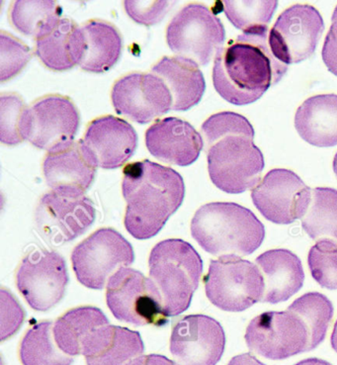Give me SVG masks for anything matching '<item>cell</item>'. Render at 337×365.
<instances>
[{
  "mask_svg": "<svg viewBox=\"0 0 337 365\" xmlns=\"http://www.w3.org/2000/svg\"><path fill=\"white\" fill-rule=\"evenodd\" d=\"M287 70L273 55L268 27L256 28L219 48L214 61V88L229 103L249 106L279 83Z\"/></svg>",
  "mask_w": 337,
  "mask_h": 365,
  "instance_id": "6da1fadb",
  "label": "cell"
},
{
  "mask_svg": "<svg viewBox=\"0 0 337 365\" xmlns=\"http://www.w3.org/2000/svg\"><path fill=\"white\" fill-rule=\"evenodd\" d=\"M201 130L209 175L216 187L229 194L254 190L261 180L265 163L249 120L234 112H219L209 117Z\"/></svg>",
  "mask_w": 337,
  "mask_h": 365,
  "instance_id": "7a4b0ae2",
  "label": "cell"
},
{
  "mask_svg": "<svg viewBox=\"0 0 337 365\" xmlns=\"http://www.w3.org/2000/svg\"><path fill=\"white\" fill-rule=\"evenodd\" d=\"M122 191L127 203L125 228L135 239L147 240L182 205L185 185L172 168L145 160L124 168Z\"/></svg>",
  "mask_w": 337,
  "mask_h": 365,
  "instance_id": "3957f363",
  "label": "cell"
},
{
  "mask_svg": "<svg viewBox=\"0 0 337 365\" xmlns=\"http://www.w3.org/2000/svg\"><path fill=\"white\" fill-rule=\"evenodd\" d=\"M191 235L209 254L244 257L265 239V227L249 209L232 202L205 204L191 222Z\"/></svg>",
  "mask_w": 337,
  "mask_h": 365,
  "instance_id": "277c9868",
  "label": "cell"
},
{
  "mask_svg": "<svg viewBox=\"0 0 337 365\" xmlns=\"http://www.w3.org/2000/svg\"><path fill=\"white\" fill-rule=\"evenodd\" d=\"M150 278L157 285L167 317H176L190 306L199 287L203 260L192 245L180 239L158 242L150 252Z\"/></svg>",
  "mask_w": 337,
  "mask_h": 365,
  "instance_id": "5b68a950",
  "label": "cell"
},
{
  "mask_svg": "<svg viewBox=\"0 0 337 365\" xmlns=\"http://www.w3.org/2000/svg\"><path fill=\"white\" fill-rule=\"evenodd\" d=\"M204 285L207 298L214 306L234 313L261 302L265 290L259 265L237 255L212 259Z\"/></svg>",
  "mask_w": 337,
  "mask_h": 365,
  "instance_id": "8992f818",
  "label": "cell"
},
{
  "mask_svg": "<svg viewBox=\"0 0 337 365\" xmlns=\"http://www.w3.org/2000/svg\"><path fill=\"white\" fill-rule=\"evenodd\" d=\"M226 31L219 18L206 5L190 4L171 20L167 29L168 47L178 57L207 66L223 47Z\"/></svg>",
  "mask_w": 337,
  "mask_h": 365,
  "instance_id": "52a82bcc",
  "label": "cell"
},
{
  "mask_svg": "<svg viewBox=\"0 0 337 365\" xmlns=\"http://www.w3.org/2000/svg\"><path fill=\"white\" fill-rule=\"evenodd\" d=\"M107 306L117 320L135 326L168 323L157 285L142 272L123 267L107 283Z\"/></svg>",
  "mask_w": 337,
  "mask_h": 365,
  "instance_id": "ba28073f",
  "label": "cell"
},
{
  "mask_svg": "<svg viewBox=\"0 0 337 365\" xmlns=\"http://www.w3.org/2000/svg\"><path fill=\"white\" fill-rule=\"evenodd\" d=\"M134 250L116 230H97L73 250L71 262L76 278L90 289L101 290L123 267L133 264Z\"/></svg>",
  "mask_w": 337,
  "mask_h": 365,
  "instance_id": "9c48e42d",
  "label": "cell"
},
{
  "mask_svg": "<svg viewBox=\"0 0 337 365\" xmlns=\"http://www.w3.org/2000/svg\"><path fill=\"white\" fill-rule=\"evenodd\" d=\"M250 351L271 361H283L310 351L305 322L291 311H269L252 319L245 331Z\"/></svg>",
  "mask_w": 337,
  "mask_h": 365,
  "instance_id": "30bf717a",
  "label": "cell"
},
{
  "mask_svg": "<svg viewBox=\"0 0 337 365\" xmlns=\"http://www.w3.org/2000/svg\"><path fill=\"white\" fill-rule=\"evenodd\" d=\"M95 213L88 196L51 190L41 197L35 220L41 236L58 246L85 233L95 220Z\"/></svg>",
  "mask_w": 337,
  "mask_h": 365,
  "instance_id": "8fae6325",
  "label": "cell"
},
{
  "mask_svg": "<svg viewBox=\"0 0 337 365\" xmlns=\"http://www.w3.org/2000/svg\"><path fill=\"white\" fill-rule=\"evenodd\" d=\"M68 283L66 260L57 252L35 250L18 267V290L39 312H47L63 299Z\"/></svg>",
  "mask_w": 337,
  "mask_h": 365,
  "instance_id": "7c38bea8",
  "label": "cell"
},
{
  "mask_svg": "<svg viewBox=\"0 0 337 365\" xmlns=\"http://www.w3.org/2000/svg\"><path fill=\"white\" fill-rule=\"evenodd\" d=\"M310 187L286 168L270 170L252 191V202L266 220L289 225L305 216L311 199Z\"/></svg>",
  "mask_w": 337,
  "mask_h": 365,
  "instance_id": "4fadbf2b",
  "label": "cell"
},
{
  "mask_svg": "<svg viewBox=\"0 0 337 365\" xmlns=\"http://www.w3.org/2000/svg\"><path fill=\"white\" fill-rule=\"evenodd\" d=\"M324 30L323 17L309 4H295L283 11L269 32L276 58L289 66L311 58Z\"/></svg>",
  "mask_w": 337,
  "mask_h": 365,
  "instance_id": "5bb4252c",
  "label": "cell"
},
{
  "mask_svg": "<svg viewBox=\"0 0 337 365\" xmlns=\"http://www.w3.org/2000/svg\"><path fill=\"white\" fill-rule=\"evenodd\" d=\"M111 98L117 113L139 124L150 123L172 107L170 89L153 73L123 76L114 83Z\"/></svg>",
  "mask_w": 337,
  "mask_h": 365,
  "instance_id": "9a60e30c",
  "label": "cell"
},
{
  "mask_svg": "<svg viewBox=\"0 0 337 365\" xmlns=\"http://www.w3.org/2000/svg\"><path fill=\"white\" fill-rule=\"evenodd\" d=\"M226 348L223 327L206 315H188L173 325L170 352L180 365H216Z\"/></svg>",
  "mask_w": 337,
  "mask_h": 365,
  "instance_id": "2e32d148",
  "label": "cell"
},
{
  "mask_svg": "<svg viewBox=\"0 0 337 365\" xmlns=\"http://www.w3.org/2000/svg\"><path fill=\"white\" fill-rule=\"evenodd\" d=\"M31 122L28 141L48 152L75 140L79 126L78 108L68 97L47 96L30 107Z\"/></svg>",
  "mask_w": 337,
  "mask_h": 365,
  "instance_id": "e0dca14e",
  "label": "cell"
},
{
  "mask_svg": "<svg viewBox=\"0 0 337 365\" xmlns=\"http://www.w3.org/2000/svg\"><path fill=\"white\" fill-rule=\"evenodd\" d=\"M97 165L83 140L48 150L43 162L46 182L52 190L84 195L96 175Z\"/></svg>",
  "mask_w": 337,
  "mask_h": 365,
  "instance_id": "ac0fdd59",
  "label": "cell"
},
{
  "mask_svg": "<svg viewBox=\"0 0 337 365\" xmlns=\"http://www.w3.org/2000/svg\"><path fill=\"white\" fill-rule=\"evenodd\" d=\"M81 140L97 167L104 170L123 167L135 154L138 145L137 132L132 125L112 115L91 121Z\"/></svg>",
  "mask_w": 337,
  "mask_h": 365,
  "instance_id": "d6986e66",
  "label": "cell"
},
{
  "mask_svg": "<svg viewBox=\"0 0 337 365\" xmlns=\"http://www.w3.org/2000/svg\"><path fill=\"white\" fill-rule=\"evenodd\" d=\"M145 145L155 159L170 165L187 167L198 160L204 142L187 121L168 117L145 132Z\"/></svg>",
  "mask_w": 337,
  "mask_h": 365,
  "instance_id": "ffe728a7",
  "label": "cell"
},
{
  "mask_svg": "<svg viewBox=\"0 0 337 365\" xmlns=\"http://www.w3.org/2000/svg\"><path fill=\"white\" fill-rule=\"evenodd\" d=\"M35 53L46 68L55 71L81 65L85 52L83 29L73 20L56 16L34 38Z\"/></svg>",
  "mask_w": 337,
  "mask_h": 365,
  "instance_id": "44dd1931",
  "label": "cell"
},
{
  "mask_svg": "<svg viewBox=\"0 0 337 365\" xmlns=\"http://www.w3.org/2000/svg\"><path fill=\"white\" fill-rule=\"evenodd\" d=\"M145 344L139 331L106 325L84 339L81 354L88 365H127L142 356Z\"/></svg>",
  "mask_w": 337,
  "mask_h": 365,
  "instance_id": "7402d4cb",
  "label": "cell"
},
{
  "mask_svg": "<svg viewBox=\"0 0 337 365\" xmlns=\"http://www.w3.org/2000/svg\"><path fill=\"white\" fill-rule=\"evenodd\" d=\"M255 262L264 278L262 303L285 302L302 289L306 277L302 262L289 250H270L259 255Z\"/></svg>",
  "mask_w": 337,
  "mask_h": 365,
  "instance_id": "603a6c76",
  "label": "cell"
},
{
  "mask_svg": "<svg viewBox=\"0 0 337 365\" xmlns=\"http://www.w3.org/2000/svg\"><path fill=\"white\" fill-rule=\"evenodd\" d=\"M172 97L171 110L187 111L201 101L206 89L205 78L198 63L183 57H163L152 66Z\"/></svg>",
  "mask_w": 337,
  "mask_h": 365,
  "instance_id": "cb8c5ba5",
  "label": "cell"
},
{
  "mask_svg": "<svg viewBox=\"0 0 337 365\" xmlns=\"http://www.w3.org/2000/svg\"><path fill=\"white\" fill-rule=\"evenodd\" d=\"M295 127L308 144L320 148L336 145V94H321L304 101L296 112Z\"/></svg>",
  "mask_w": 337,
  "mask_h": 365,
  "instance_id": "d4e9b609",
  "label": "cell"
},
{
  "mask_svg": "<svg viewBox=\"0 0 337 365\" xmlns=\"http://www.w3.org/2000/svg\"><path fill=\"white\" fill-rule=\"evenodd\" d=\"M81 29L85 37V52L81 68L95 73L111 70L121 57V33L112 23L99 19L89 20Z\"/></svg>",
  "mask_w": 337,
  "mask_h": 365,
  "instance_id": "484cf974",
  "label": "cell"
},
{
  "mask_svg": "<svg viewBox=\"0 0 337 365\" xmlns=\"http://www.w3.org/2000/svg\"><path fill=\"white\" fill-rule=\"evenodd\" d=\"M109 325L108 319L100 309L83 306L68 311L53 325V338L61 351L70 356L83 351L84 339L102 326Z\"/></svg>",
  "mask_w": 337,
  "mask_h": 365,
  "instance_id": "4316f807",
  "label": "cell"
},
{
  "mask_svg": "<svg viewBox=\"0 0 337 365\" xmlns=\"http://www.w3.org/2000/svg\"><path fill=\"white\" fill-rule=\"evenodd\" d=\"M51 321L31 327L23 336L19 357L23 365H71L73 357L61 351L53 338Z\"/></svg>",
  "mask_w": 337,
  "mask_h": 365,
  "instance_id": "83f0119b",
  "label": "cell"
},
{
  "mask_svg": "<svg viewBox=\"0 0 337 365\" xmlns=\"http://www.w3.org/2000/svg\"><path fill=\"white\" fill-rule=\"evenodd\" d=\"M301 220L311 239L337 242V190L329 187L313 190L310 206Z\"/></svg>",
  "mask_w": 337,
  "mask_h": 365,
  "instance_id": "f1b7e54d",
  "label": "cell"
},
{
  "mask_svg": "<svg viewBox=\"0 0 337 365\" xmlns=\"http://www.w3.org/2000/svg\"><path fill=\"white\" fill-rule=\"evenodd\" d=\"M305 322L310 333V351L326 339L333 318V305L326 295L309 292L297 298L287 309Z\"/></svg>",
  "mask_w": 337,
  "mask_h": 365,
  "instance_id": "f546056e",
  "label": "cell"
},
{
  "mask_svg": "<svg viewBox=\"0 0 337 365\" xmlns=\"http://www.w3.org/2000/svg\"><path fill=\"white\" fill-rule=\"evenodd\" d=\"M30 107L21 96L4 93L0 96V141L7 145L21 144L30 132Z\"/></svg>",
  "mask_w": 337,
  "mask_h": 365,
  "instance_id": "4dcf8cb0",
  "label": "cell"
},
{
  "mask_svg": "<svg viewBox=\"0 0 337 365\" xmlns=\"http://www.w3.org/2000/svg\"><path fill=\"white\" fill-rule=\"evenodd\" d=\"M61 16V7L55 1H14L9 20L22 34L35 38L52 18Z\"/></svg>",
  "mask_w": 337,
  "mask_h": 365,
  "instance_id": "1f68e13d",
  "label": "cell"
},
{
  "mask_svg": "<svg viewBox=\"0 0 337 365\" xmlns=\"http://www.w3.org/2000/svg\"><path fill=\"white\" fill-rule=\"evenodd\" d=\"M277 1H223L222 6L232 24L247 32L268 27L277 9Z\"/></svg>",
  "mask_w": 337,
  "mask_h": 365,
  "instance_id": "d6a6232c",
  "label": "cell"
},
{
  "mask_svg": "<svg viewBox=\"0 0 337 365\" xmlns=\"http://www.w3.org/2000/svg\"><path fill=\"white\" fill-rule=\"evenodd\" d=\"M308 264L311 277L321 287L337 290V242H316L309 252Z\"/></svg>",
  "mask_w": 337,
  "mask_h": 365,
  "instance_id": "836d02e7",
  "label": "cell"
},
{
  "mask_svg": "<svg viewBox=\"0 0 337 365\" xmlns=\"http://www.w3.org/2000/svg\"><path fill=\"white\" fill-rule=\"evenodd\" d=\"M32 51L21 40L4 31L0 33V81H10L26 66Z\"/></svg>",
  "mask_w": 337,
  "mask_h": 365,
  "instance_id": "e575fe53",
  "label": "cell"
},
{
  "mask_svg": "<svg viewBox=\"0 0 337 365\" xmlns=\"http://www.w3.org/2000/svg\"><path fill=\"white\" fill-rule=\"evenodd\" d=\"M123 4L126 14L138 24L152 26L162 21L175 4L170 1H125Z\"/></svg>",
  "mask_w": 337,
  "mask_h": 365,
  "instance_id": "d590c367",
  "label": "cell"
},
{
  "mask_svg": "<svg viewBox=\"0 0 337 365\" xmlns=\"http://www.w3.org/2000/svg\"><path fill=\"white\" fill-rule=\"evenodd\" d=\"M25 313L14 295L1 288V341L14 336L24 321Z\"/></svg>",
  "mask_w": 337,
  "mask_h": 365,
  "instance_id": "8d00e7d4",
  "label": "cell"
},
{
  "mask_svg": "<svg viewBox=\"0 0 337 365\" xmlns=\"http://www.w3.org/2000/svg\"><path fill=\"white\" fill-rule=\"evenodd\" d=\"M321 55L326 68L337 76V5L331 17V29L324 40Z\"/></svg>",
  "mask_w": 337,
  "mask_h": 365,
  "instance_id": "74e56055",
  "label": "cell"
},
{
  "mask_svg": "<svg viewBox=\"0 0 337 365\" xmlns=\"http://www.w3.org/2000/svg\"><path fill=\"white\" fill-rule=\"evenodd\" d=\"M127 365H180L177 362L171 361L167 356L160 354H149V356H140L133 359Z\"/></svg>",
  "mask_w": 337,
  "mask_h": 365,
  "instance_id": "f35d334b",
  "label": "cell"
},
{
  "mask_svg": "<svg viewBox=\"0 0 337 365\" xmlns=\"http://www.w3.org/2000/svg\"><path fill=\"white\" fill-rule=\"evenodd\" d=\"M228 365H266L250 354H242L232 357Z\"/></svg>",
  "mask_w": 337,
  "mask_h": 365,
  "instance_id": "ab89813d",
  "label": "cell"
},
{
  "mask_svg": "<svg viewBox=\"0 0 337 365\" xmlns=\"http://www.w3.org/2000/svg\"><path fill=\"white\" fill-rule=\"evenodd\" d=\"M294 365H333L329 364L328 361H323V359H316V357H313V359H304V361L298 362V364Z\"/></svg>",
  "mask_w": 337,
  "mask_h": 365,
  "instance_id": "60d3db41",
  "label": "cell"
},
{
  "mask_svg": "<svg viewBox=\"0 0 337 365\" xmlns=\"http://www.w3.org/2000/svg\"><path fill=\"white\" fill-rule=\"evenodd\" d=\"M331 346H333V349H334V351H336L337 354V319L336 324H334L333 333H331Z\"/></svg>",
  "mask_w": 337,
  "mask_h": 365,
  "instance_id": "b9f144b4",
  "label": "cell"
},
{
  "mask_svg": "<svg viewBox=\"0 0 337 365\" xmlns=\"http://www.w3.org/2000/svg\"><path fill=\"white\" fill-rule=\"evenodd\" d=\"M333 170H334V173H336V178H337V153H336V155H334V159H333Z\"/></svg>",
  "mask_w": 337,
  "mask_h": 365,
  "instance_id": "7bdbcfd3",
  "label": "cell"
}]
</instances>
